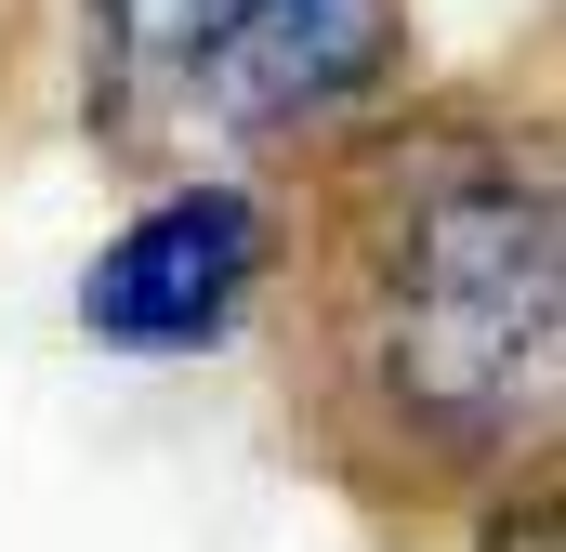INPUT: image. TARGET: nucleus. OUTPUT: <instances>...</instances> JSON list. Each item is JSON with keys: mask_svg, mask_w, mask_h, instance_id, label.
Wrapping results in <instances>:
<instances>
[{"mask_svg": "<svg viewBox=\"0 0 566 552\" xmlns=\"http://www.w3.org/2000/svg\"><path fill=\"white\" fill-rule=\"evenodd\" d=\"M290 408L369 500H474L554 447L566 184L554 132L501 106H369L316 145L277 224Z\"/></svg>", "mask_w": 566, "mask_h": 552, "instance_id": "nucleus-1", "label": "nucleus"}, {"mask_svg": "<svg viewBox=\"0 0 566 552\" xmlns=\"http://www.w3.org/2000/svg\"><path fill=\"white\" fill-rule=\"evenodd\" d=\"M409 0H224L211 40L171 79L158 119V184L198 158H264V145H329L369 106L409 93Z\"/></svg>", "mask_w": 566, "mask_h": 552, "instance_id": "nucleus-2", "label": "nucleus"}, {"mask_svg": "<svg viewBox=\"0 0 566 552\" xmlns=\"http://www.w3.org/2000/svg\"><path fill=\"white\" fill-rule=\"evenodd\" d=\"M264 276H277V211L238 171H171L133 224L93 251L80 329L106 355H211V342L251 329Z\"/></svg>", "mask_w": 566, "mask_h": 552, "instance_id": "nucleus-3", "label": "nucleus"}, {"mask_svg": "<svg viewBox=\"0 0 566 552\" xmlns=\"http://www.w3.org/2000/svg\"><path fill=\"white\" fill-rule=\"evenodd\" d=\"M474 500H488V527H474L488 552H554V527H566V500H554V447H541V460H514V474H501V487H474Z\"/></svg>", "mask_w": 566, "mask_h": 552, "instance_id": "nucleus-4", "label": "nucleus"}]
</instances>
